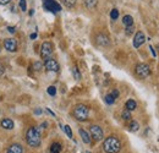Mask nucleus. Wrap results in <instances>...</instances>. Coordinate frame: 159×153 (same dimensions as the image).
Masks as SVG:
<instances>
[{
  "mask_svg": "<svg viewBox=\"0 0 159 153\" xmlns=\"http://www.w3.org/2000/svg\"><path fill=\"white\" fill-rule=\"evenodd\" d=\"M103 148L105 153H118L121 150V143L116 136H109L104 140Z\"/></svg>",
  "mask_w": 159,
  "mask_h": 153,
  "instance_id": "obj_1",
  "label": "nucleus"
},
{
  "mask_svg": "<svg viewBox=\"0 0 159 153\" xmlns=\"http://www.w3.org/2000/svg\"><path fill=\"white\" fill-rule=\"evenodd\" d=\"M27 143L31 147H39L40 146V132L37 128H30L26 134Z\"/></svg>",
  "mask_w": 159,
  "mask_h": 153,
  "instance_id": "obj_2",
  "label": "nucleus"
},
{
  "mask_svg": "<svg viewBox=\"0 0 159 153\" xmlns=\"http://www.w3.org/2000/svg\"><path fill=\"white\" fill-rule=\"evenodd\" d=\"M89 115V109L84 104H77L74 108V116L79 121H86Z\"/></svg>",
  "mask_w": 159,
  "mask_h": 153,
  "instance_id": "obj_3",
  "label": "nucleus"
},
{
  "mask_svg": "<svg viewBox=\"0 0 159 153\" xmlns=\"http://www.w3.org/2000/svg\"><path fill=\"white\" fill-rule=\"evenodd\" d=\"M135 71H136V75H137L139 78H146V77H148L151 75V69H149V66H148L147 64H144V63H141L139 65H136Z\"/></svg>",
  "mask_w": 159,
  "mask_h": 153,
  "instance_id": "obj_4",
  "label": "nucleus"
},
{
  "mask_svg": "<svg viewBox=\"0 0 159 153\" xmlns=\"http://www.w3.org/2000/svg\"><path fill=\"white\" fill-rule=\"evenodd\" d=\"M43 7L50 12H59L61 10L60 4L57 2L55 0H43Z\"/></svg>",
  "mask_w": 159,
  "mask_h": 153,
  "instance_id": "obj_5",
  "label": "nucleus"
},
{
  "mask_svg": "<svg viewBox=\"0 0 159 153\" xmlns=\"http://www.w3.org/2000/svg\"><path fill=\"white\" fill-rule=\"evenodd\" d=\"M52 53H53V44L50 42H44L40 47V57H42V59L50 58Z\"/></svg>",
  "mask_w": 159,
  "mask_h": 153,
  "instance_id": "obj_6",
  "label": "nucleus"
},
{
  "mask_svg": "<svg viewBox=\"0 0 159 153\" xmlns=\"http://www.w3.org/2000/svg\"><path fill=\"white\" fill-rule=\"evenodd\" d=\"M89 132H91V136H92V138H93L94 141H100V140H103V137H104L103 130H102V128L98 126V125H92V126L89 128Z\"/></svg>",
  "mask_w": 159,
  "mask_h": 153,
  "instance_id": "obj_7",
  "label": "nucleus"
},
{
  "mask_svg": "<svg viewBox=\"0 0 159 153\" xmlns=\"http://www.w3.org/2000/svg\"><path fill=\"white\" fill-rule=\"evenodd\" d=\"M44 67H45L48 71H53V72L59 71V64H58V61L54 60V59H52V58L45 59V61H44Z\"/></svg>",
  "mask_w": 159,
  "mask_h": 153,
  "instance_id": "obj_8",
  "label": "nucleus"
},
{
  "mask_svg": "<svg viewBox=\"0 0 159 153\" xmlns=\"http://www.w3.org/2000/svg\"><path fill=\"white\" fill-rule=\"evenodd\" d=\"M4 47L9 52H16L17 50V42H16V39H12V38L5 39Z\"/></svg>",
  "mask_w": 159,
  "mask_h": 153,
  "instance_id": "obj_9",
  "label": "nucleus"
},
{
  "mask_svg": "<svg viewBox=\"0 0 159 153\" xmlns=\"http://www.w3.org/2000/svg\"><path fill=\"white\" fill-rule=\"evenodd\" d=\"M96 42H97V44H98L99 47H107V45L110 44L109 37H108L107 35H104V33H99V35L96 37Z\"/></svg>",
  "mask_w": 159,
  "mask_h": 153,
  "instance_id": "obj_10",
  "label": "nucleus"
},
{
  "mask_svg": "<svg viewBox=\"0 0 159 153\" xmlns=\"http://www.w3.org/2000/svg\"><path fill=\"white\" fill-rule=\"evenodd\" d=\"M144 40H146V37H144L143 32H141V31L136 32V35L134 37V47L135 48H139L144 43Z\"/></svg>",
  "mask_w": 159,
  "mask_h": 153,
  "instance_id": "obj_11",
  "label": "nucleus"
},
{
  "mask_svg": "<svg viewBox=\"0 0 159 153\" xmlns=\"http://www.w3.org/2000/svg\"><path fill=\"white\" fill-rule=\"evenodd\" d=\"M0 125H1L2 129H6V130H12L14 129V121L11 119H7V118L2 119L1 123H0Z\"/></svg>",
  "mask_w": 159,
  "mask_h": 153,
  "instance_id": "obj_12",
  "label": "nucleus"
},
{
  "mask_svg": "<svg viewBox=\"0 0 159 153\" xmlns=\"http://www.w3.org/2000/svg\"><path fill=\"white\" fill-rule=\"evenodd\" d=\"M7 153H23V148H22V146L19 145V143H14V145H11L9 147Z\"/></svg>",
  "mask_w": 159,
  "mask_h": 153,
  "instance_id": "obj_13",
  "label": "nucleus"
},
{
  "mask_svg": "<svg viewBox=\"0 0 159 153\" xmlns=\"http://www.w3.org/2000/svg\"><path fill=\"white\" fill-rule=\"evenodd\" d=\"M79 132H80V136H81V138H82V141H83L84 143H91V136H89V134H88L86 130H83V129H80Z\"/></svg>",
  "mask_w": 159,
  "mask_h": 153,
  "instance_id": "obj_14",
  "label": "nucleus"
},
{
  "mask_svg": "<svg viewBox=\"0 0 159 153\" xmlns=\"http://www.w3.org/2000/svg\"><path fill=\"white\" fill-rule=\"evenodd\" d=\"M125 107H126V109H127V110L132 112V110H135V109L137 108V103H136V102H135L134 99H129V100L126 102Z\"/></svg>",
  "mask_w": 159,
  "mask_h": 153,
  "instance_id": "obj_15",
  "label": "nucleus"
},
{
  "mask_svg": "<svg viewBox=\"0 0 159 153\" xmlns=\"http://www.w3.org/2000/svg\"><path fill=\"white\" fill-rule=\"evenodd\" d=\"M122 22H124V25H125L126 27H130V26L134 25V19H132V16H130V15H125V16L122 17Z\"/></svg>",
  "mask_w": 159,
  "mask_h": 153,
  "instance_id": "obj_16",
  "label": "nucleus"
},
{
  "mask_svg": "<svg viewBox=\"0 0 159 153\" xmlns=\"http://www.w3.org/2000/svg\"><path fill=\"white\" fill-rule=\"evenodd\" d=\"M97 4H98V0H84V5H86L89 10L94 9V7L97 6Z\"/></svg>",
  "mask_w": 159,
  "mask_h": 153,
  "instance_id": "obj_17",
  "label": "nucleus"
},
{
  "mask_svg": "<svg viewBox=\"0 0 159 153\" xmlns=\"http://www.w3.org/2000/svg\"><path fill=\"white\" fill-rule=\"evenodd\" d=\"M50 152L52 153H60L61 152V145L58 143V142H54L50 147Z\"/></svg>",
  "mask_w": 159,
  "mask_h": 153,
  "instance_id": "obj_18",
  "label": "nucleus"
},
{
  "mask_svg": "<svg viewBox=\"0 0 159 153\" xmlns=\"http://www.w3.org/2000/svg\"><path fill=\"white\" fill-rule=\"evenodd\" d=\"M129 128H130V131H132V132H136V131H139V124L137 121H131L130 123V125H129Z\"/></svg>",
  "mask_w": 159,
  "mask_h": 153,
  "instance_id": "obj_19",
  "label": "nucleus"
},
{
  "mask_svg": "<svg viewBox=\"0 0 159 153\" xmlns=\"http://www.w3.org/2000/svg\"><path fill=\"white\" fill-rule=\"evenodd\" d=\"M61 2H62L66 7H69V9H71V7H74V6L76 5V0H61Z\"/></svg>",
  "mask_w": 159,
  "mask_h": 153,
  "instance_id": "obj_20",
  "label": "nucleus"
},
{
  "mask_svg": "<svg viewBox=\"0 0 159 153\" xmlns=\"http://www.w3.org/2000/svg\"><path fill=\"white\" fill-rule=\"evenodd\" d=\"M121 118H122L124 120H130V119H131V113H130V110L125 109V110L122 112V114H121Z\"/></svg>",
  "mask_w": 159,
  "mask_h": 153,
  "instance_id": "obj_21",
  "label": "nucleus"
},
{
  "mask_svg": "<svg viewBox=\"0 0 159 153\" xmlns=\"http://www.w3.org/2000/svg\"><path fill=\"white\" fill-rule=\"evenodd\" d=\"M71 71H72V75H74V77H75L76 80H80V78H81V74H80L79 69H77L76 66H74V67L71 69Z\"/></svg>",
  "mask_w": 159,
  "mask_h": 153,
  "instance_id": "obj_22",
  "label": "nucleus"
},
{
  "mask_svg": "<svg viewBox=\"0 0 159 153\" xmlns=\"http://www.w3.org/2000/svg\"><path fill=\"white\" fill-rule=\"evenodd\" d=\"M47 92H48V95L52 97H54L57 95V88L54 87V86H49L48 87V90H47Z\"/></svg>",
  "mask_w": 159,
  "mask_h": 153,
  "instance_id": "obj_23",
  "label": "nucleus"
},
{
  "mask_svg": "<svg viewBox=\"0 0 159 153\" xmlns=\"http://www.w3.org/2000/svg\"><path fill=\"white\" fill-rule=\"evenodd\" d=\"M62 129H64V131L66 132V135H67L69 138H72V131H71V128H70L69 125H65Z\"/></svg>",
  "mask_w": 159,
  "mask_h": 153,
  "instance_id": "obj_24",
  "label": "nucleus"
},
{
  "mask_svg": "<svg viewBox=\"0 0 159 153\" xmlns=\"http://www.w3.org/2000/svg\"><path fill=\"white\" fill-rule=\"evenodd\" d=\"M114 102H115V98L111 95H107L105 96V103L107 104H114Z\"/></svg>",
  "mask_w": 159,
  "mask_h": 153,
  "instance_id": "obj_25",
  "label": "nucleus"
},
{
  "mask_svg": "<svg viewBox=\"0 0 159 153\" xmlns=\"http://www.w3.org/2000/svg\"><path fill=\"white\" fill-rule=\"evenodd\" d=\"M110 17H111V20H116L119 17V11L116 9H113L110 12Z\"/></svg>",
  "mask_w": 159,
  "mask_h": 153,
  "instance_id": "obj_26",
  "label": "nucleus"
},
{
  "mask_svg": "<svg viewBox=\"0 0 159 153\" xmlns=\"http://www.w3.org/2000/svg\"><path fill=\"white\" fill-rule=\"evenodd\" d=\"M20 9L22 11H26L27 10V2H26V0H20Z\"/></svg>",
  "mask_w": 159,
  "mask_h": 153,
  "instance_id": "obj_27",
  "label": "nucleus"
},
{
  "mask_svg": "<svg viewBox=\"0 0 159 153\" xmlns=\"http://www.w3.org/2000/svg\"><path fill=\"white\" fill-rule=\"evenodd\" d=\"M42 66H43V65H42V63H39V61H36V63L33 64V69H34L36 71H39L40 69H42Z\"/></svg>",
  "mask_w": 159,
  "mask_h": 153,
  "instance_id": "obj_28",
  "label": "nucleus"
},
{
  "mask_svg": "<svg viewBox=\"0 0 159 153\" xmlns=\"http://www.w3.org/2000/svg\"><path fill=\"white\" fill-rule=\"evenodd\" d=\"M132 32H134V27H132V26H130V27H126V35H127V36H130Z\"/></svg>",
  "mask_w": 159,
  "mask_h": 153,
  "instance_id": "obj_29",
  "label": "nucleus"
},
{
  "mask_svg": "<svg viewBox=\"0 0 159 153\" xmlns=\"http://www.w3.org/2000/svg\"><path fill=\"white\" fill-rule=\"evenodd\" d=\"M110 95H111V96H113L114 98H115V99H116V98L119 97V91H118V90H114V91H113Z\"/></svg>",
  "mask_w": 159,
  "mask_h": 153,
  "instance_id": "obj_30",
  "label": "nucleus"
},
{
  "mask_svg": "<svg viewBox=\"0 0 159 153\" xmlns=\"http://www.w3.org/2000/svg\"><path fill=\"white\" fill-rule=\"evenodd\" d=\"M5 74V66L2 64H0V76H2Z\"/></svg>",
  "mask_w": 159,
  "mask_h": 153,
  "instance_id": "obj_31",
  "label": "nucleus"
},
{
  "mask_svg": "<svg viewBox=\"0 0 159 153\" xmlns=\"http://www.w3.org/2000/svg\"><path fill=\"white\" fill-rule=\"evenodd\" d=\"M10 2H11V0H0V5H7Z\"/></svg>",
  "mask_w": 159,
  "mask_h": 153,
  "instance_id": "obj_32",
  "label": "nucleus"
},
{
  "mask_svg": "<svg viewBox=\"0 0 159 153\" xmlns=\"http://www.w3.org/2000/svg\"><path fill=\"white\" fill-rule=\"evenodd\" d=\"M7 30H9L10 33H15V32H16V28H15V27H11V26H9Z\"/></svg>",
  "mask_w": 159,
  "mask_h": 153,
  "instance_id": "obj_33",
  "label": "nucleus"
},
{
  "mask_svg": "<svg viewBox=\"0 0 159 153\" xmlns=\"http://www.w3.org/2000/svg\"><path fill=\"white\" fill-rule=\"evenodd\" d=\"M149 49H151V53H152V55H153V57H156L157 54H156V52H154V49H153V47H152V45L149 47Z\"/></svg>",
  "mask_w": 159,
  "mask_h": 153,
  "instance_id": "obj_34",
  "label": "nucleus"
},
{
  "mask_svg": "<svg viewBox=\"0 0 159 153\" xmlns=\"http://www.w3.org/2000/svg\"><path fill=\"white\" fill-rule=\"evenodd\" d=\"M30 37H31V39H36L37 38V33H32Z\"/></svg>",
  "mask_w": 159,
  "mask_h": 153,
  "instance_id": "obj_35",
  "label": "nucleus"
},
{
  "mask_svg": "<svg viewBox=\"0 0 159 153\" xmlns=\"http://www.w3.org/2000/svg\"><path fill=\"white\" fill-rule=\"evenodd\" d=\"M34 114H37V115L42 114V110H40V109H36V110H34Z\"/></svg>",
  "mask_w": 159,
  "mask_h": 153,
  "instance_id": "obj_36",
  "label": "nucleus"
},
{
  "mask_svg": "<svg viewBox=\"0 0 159 153\" xmlns=\"http://www.w3.org/2000/svg\"><path fill=\"white\" fill-rule=\"evenodd\" d=\"M45 110H47V112H48V113H49V114H50V115H53V116H55V114H54V113H53V112H52L50 109H48V108H47Z\"/></svg>",
  "mask_w": 159,
  "mask_h": 153,
  "instance_id": "obj_37",
  "label": "nucleus"
},
{
  "mask_svg": "<svg viewBox=\"0 0 159 153\" xmlns=\"http://www.w3.org/2000/svg\"><path fill=\"white\" fill-rule=\"evenodd\" d=\"M33 14H34V10H31L30 11V16H33Z\"/></svg>",
  "mask_w": 159,
  "mask_h": 153,
  "instance_id": "obj_38",
  "label": "nucleus"
},
{
  "mask_svg": "<svg viewBox=\"0 0 159 153\" xmlns=\"http://www.w3.org/2000/svg\"><path fill=\"white\" fill-rule=\"evenodd\" d=\"M0 50H1V47H0Z\"/></svg>",
  "mask_w": 159,
  "mask_h": 153,
  "instance_id": "obj_39",
  "label": "nucleus"
},
{
  "mask_svg": "<svg viewBox=\"0 0 159 153\" xmlns=\"http://www.w3.org/2000/svg\"><path fill=\"white\" fill-rule=\"evenodd\" d=\"M158 50H159V45H158Z\"/></svg>",
  "mask_w": 159,
  "mask_h": 153,
  "instance_id": "obj_40",
  "label": "nucleus"
}]
</instances>
